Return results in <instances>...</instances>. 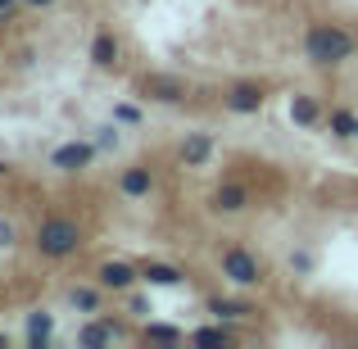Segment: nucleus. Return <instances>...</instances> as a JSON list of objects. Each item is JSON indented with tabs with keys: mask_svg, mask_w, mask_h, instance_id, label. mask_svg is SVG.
I'll list each match as a JSON object with an SVG mask.
<instances>
[{
	"mask_svg": "<svg viewBox=\"0 0 358 349\" xmlns=\"http://www.w3.org/2000/svg\"><path fill=\"white\" fill-rule=\"evenodd\" d=\"M304 50H308L313 64H345L358 50V41L345 32V27H336V23H317V27H308Z\"/></svg>",
	"mask_w": 358,
	"mask_h": 349,
	"instance_id": "f257e3e1",
	"label": "nucleus"
},
{
	"mask_svg": "<svg viewBox=\"0 0 358 349\" xmlns=\"http://www.w3.org/2000/svg\"><path fill=\"white\" fill-rule=\"evenodd\" d=\"M36 250L50 254V259L73 254V250H78V222H69V218H45L41 227H36Z\"/></svg>",
	"mask_w": 358,
	"mask_h": 349,
	"instance_id": "f03ea898",
	"label": "nucleus"
},
{
	"mask_svg": "<svg viewBox=\"0 0 358 349\" xmlns=\"http://www.w3.org/2000/svg\"><path fill=\"white\" fill-rule=\"evenodd\" d=\"M222 272H227L236 286H259V281H263V268L245 250H227V254H222Z\"/></svg>",
	"mask_w": 358,
	"mask_h": 349,
	"instance_id": "7ed1b4c3",
	"label": "nucleus"
},
{
	"mask_svg": "<svg viewBox=\"0 0 358 349\" xmlns=\"http://www.w3.org/2000/svg\"><path fill=\"white\" fill-rule=\"evenodd\" d=\"M91 159H96V145H87V141H73V145H59L50 155V164L59 168V173H78V168H87Z\"/></svg>",
	"mask_w": 358,
	"mask_h": 349,
	"instance_id": "20e7f679",
	"label": "nucleus"
},
{
	"mask_svg": "<svg viewBox=\"0 0 358 349\" xmlns=\"http://www.w3.org/2000/svg\"><path fill=\"white\" fill-rule=\"evenodd\" d=\"M227 109H231V114H259V109H263V91H259V87H236V91H227Z\"/></svg>",
	"mask_w": 358,
	"mask_h": 349,
	"instance_id": "39448f33",
	"label": "nucleus"
},
{
	"mask_svg": "<svg viewBox=\"0 0 358 349\" xmlns=\"http://www.w3.org/2000/svg\"><path fill=\"white\" fill-rule=\"evenodd\" d=\"M145 96L150 100H164V105H173V100L186 96V87L177 78H145Z\"/></svg>",
	"mask_w": 358,
	"mask_h": 349,
	"instance_id": "423d86ee",
	"label": "nucleus"
},
{
	"mask_svg": "<svg viewBox=\"0 0 358 349\" xmlns=\"http://www.w3.org/2000/svg\"><path fill=\"white\" fill-rule=\"evenodd\" d=\"M131 281H136V268H127V263H105L100 268V286H109V290H127Z\"/></svg>",
	"mask_w": 358,
	"mask_h": 349,
	"instance_id": "0eeeda50",
	"label": "nucleus"
},
{
	"mask_svg": "<svg viewBox=\"0 0 358 349\" xmlns=\"http://www.w3.org/2000/svg\"><path fill=\"white\" fill-rule=\"evenodd\" d=\"M209 155H213V141H209V136H191V141L182 145L186 168H204V164H209Z\"/></svg>",
	"mask_w": 358,
	"mask_h": 349,
	"instance_id": "6e6552de",
	"label": "nucleus"
},
{
	"mask_svg": "<svg viewBox=\"0 0 358 349\" xmlns=\"http://www.w3.org/2000/svg\"><path fill=\"white\" fill-rule=\"evenodd\" d=\"M213 204H218L222 213H241L245 204H250V191H245V186H218V195H213Z\"/></svg>",
	"mask_w": 358,
	"mask_h": 349,
	"instance_id": "1a4fd4ad",
	"label": "nucleus"
},
{
	"mask_svg": "<svg viewBox=\"0 0 358 349\" xmlns=\"http://www.w3.org/2000/svg\"><path fill=\"white\" fill-rule=\"evenodd\" d=\"M141 277H145L150 286H177V281H182V272L168 268V263H145V268H141Z\"/></svg>",
	"mask_w": 358,
	"mask_h": 349,
	"instance_id": "9d476101",
	"label": "nucleus"
},
{
	"mask_svg": "<svg viewBox=\"0 0 358 349\" xmlns=\"http://www.w3.org/2000/svg\"><path fill=\"white\" fill-rule=\"evenodd\" d=\"M91 59H96L100 69H109V64L118 59V41H114V36H109V32H100L96 41H91Z\"/></svg>",
	"mask_w": 358,
	"mask_h": 349,
	"instance_id": "9b49d317",
	"label": "nucleus"
},
{
	"mask_svg": "<svg viewBox=\"0 0 358 349\" xmlns=\"http://www.w3.org/2000/svg\"><path fill=\"white\" fill-rule=\"evenodd\" d=\"M122 195H150V168H127L122 173Z\"/></svg>",
	"mask_w": 358,
	"mask_h": 349,
	"instance_id": "f8f14e48",
	"label": "nucleus"
},
{
	"mask_svg": "<svg viewBox=\"0 0 358 349\" xmlns=\"http://www.w3.org/2000/svg\"><path fill=\"white\" fill-rule=\"evenodd\" d=\"M290 118H295L299 127H313L317 122V100L313 96H295L290 100Z\"/></svg>",
	"mask_w": 358,
	"mask_h": 349,
	"instance_id": "ddd939ff",
	"label": "nucleus"
},
{
	"mask_svg": "<svg viewBox=\"0 0 358 349\" xmlns=\"http://www.w3.org/2000/svg\"><path fill=\"white\" fill-rule=\"evenodd\" d=\"M213 313H218V318H245V313H254V308L250 304H241V299H213Z\"/></svg>",
	"mask_w": 358,
	"mask_h": 349,
	"instance_id": "4468645a",
	"label": "nucleus"
},
{
	"mask_svg": "<svg viewBox=\"0 0 358 349\" xmlns=\"http://www.w3.org/2000/svg\"><path fill=\"white\" fill-rule=\"evenodd\" d=\"M354 127H358V118L350 114V109H336V114H331V131H336V136H354Z\"/></svg>",
	"mask_w": 358,
	"mask_h": 349,
	"instance_id": "2eb2a0df",
	"label": "nucleus"
},
{
	"mask_svg": "<svg viewBox=\"0 0 358 349\" xmlns=\"http://www.w3.org/2000/svg\"><path fill=\"white\" fill-rule=\"evenodd\" d=\"M69 299H73V308H82V313H96V304H100V299H96V290H82V286L73 290Z\"/></svg>",
	"mask_w": 358,
	"mask_h": 349,
	"instance_id": "dca6fc26",
	"label": "nucleus"
},
{
	"mask_svg": "<svg viewBox=\"0 0 358 349\" xmlns=\"http://www.w3.org/2000/svg\"><path fill=\"white\" fill-rule=\"evenodd\" d=\"M27 336H32V341H45V336H50V318L32 313V318H27Z\"/></svg>",
	"mask_w": 358,
	"mask_h": 349,
	"instance_id": "f3484780",
	"label": "nucleus"
},
{
	"mask_svg": "<svg viewBox=\"0 0 358 349\" xmlns=\"http://www.w3.org/2000/svg\"><path fill=\"white\" fill-rule=\"evenodd\" d=\"M82 341H87V345H100V341H118V327H87V332H82Z\"/></svg>",
	"mask_w": 358,
	"mask_h": 349,
	"instance_id": "a211bd4d",
	"label": "nucleus"
},
{
	"mask_svg": "<svg viewBox=\"0 0 358 349\" xmlns=\"http://www.w3.org/2000/svg\"><path fill=\"white\" fill-rule=\"evenodd\" d=\"M195 341H204V345H227L231 332H222V327H209V332H195Z\"/></svg>",
	"mask_w": 358,
	"mask_h": 349,
	"instance_id": "6ab92c4d",
	"label": "nucleus"
},
{
	"mask_svg": "<svg viewBox=\"0 0 358 349\" xmlns=\"http://www.w3.org/2000/svg\"><path fill=\"white\" fill-rule=\"evenodd\" d=\"M114 114H118L122 122H136V118H141V114H136V109H131V105H118V109H114Z\"/></svg>",
	"mask_w": 358,
	"mask_h": 349,
	"instance_id": "aec40b11",
	"label": "nucleus"
},
{
	"mask_svg": "<svg viewBox=\"0 0 358 349\" xmlns=\"http://www.w3.org/2000/svg\"><path fill=\"white\" fill-rule=\"evenodd\" d=\"M150 336H159V341H177L173 327H150Z\"/></svg>",
	"mask_w": 358,
	"mask_h": 349,
	"instance_id": "412c9836",
	"label": "nucleus"
},
{
	"mask_svg": "<svg viewBox=\"0 0 358 349\" xmlns=\"http://www.w3.org/2000/svg\"><path fill=\"white\" fill-rule=\"evenodd\" d=\"M14 241V227H9V222H0V245H9Z\"/></svg>",
	"mask_w": 358,
	"mask_h": 349,
	"instance_id": "4be33fe9",
	"label": "nucleus"
},
{
	"mask_svg": "<svg viewBox=\"0 0 358 349\" xmlns=\"http://www.w3.org/2000/svg\"><path fill=\"white\" fill-rule=\"evenodd\" d=\"M14 14V0H0V18H9Z\"/></svg>",
	"mask_w": 358,
	"mask_h": 349,
	"instance_id": "5701e85b",
	"label": "nucleus"
},
{
	"mask_svg": "<svg viewBox=\"0 0 358 349\" xmlns=\"http://www.w3.org/2000/svg\"><path fill=\"white\" fill-rule=\"evenodd\" d=\"M27 5H50V0H27Z\"/></svg>",
	"mask_w": 358,
	"mask_h": 349,
	"instance_id": "b1692460",
	"label": "nucleus"
},
{
	"mask_svg": "<svg viewBox=\"0 0 358 349\" xmlns=\"http://www.w3.org/2000/svg\"><path fill=\"white\" fill-rule=\"evenodd\" d=\"M354 136H358V127H354Z\"/></svg>",
	"mask_w": 358,
	"mask_h": 349,
	"instance_id": "393cba45",
	"label": "nucleus"
}]
</instances>
